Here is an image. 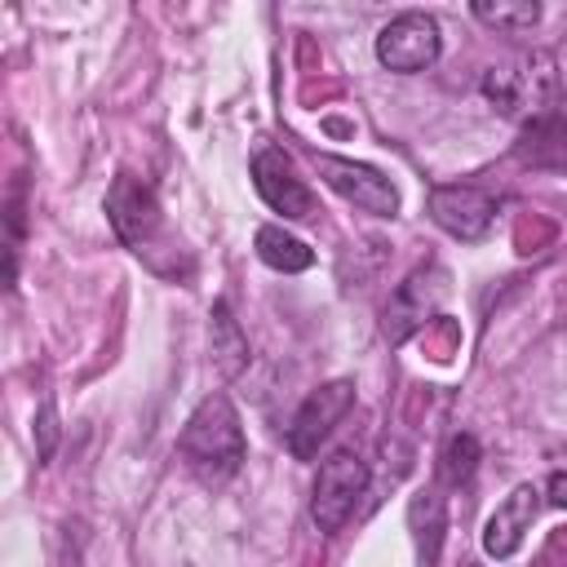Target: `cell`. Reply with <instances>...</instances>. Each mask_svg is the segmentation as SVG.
<instances>
[{
    "instance_id": "8",
    "label": "cell",
    "mask_w": 567,
    "mask_h": 567,
    "mask_svg": "<svg viewBox=\"0 0 567 567\" xmlns=\"http://www.w3.org/2000/svg\"><path fill=\"white\" fill-rule=\"evenodd\" d=\"M443 292H447V275L439 270V266H416L394 292H390V301H385V337L399 346V341H408L421 323H430V315L439 310V301H443Z\"/></svg>"
},
{
    "instance_id": "10",
    "label": "cell",
    "mask_w": 567,
    "mask_h": 567,
    "mask_svg": "<svg viewBox=\"0 0 567 567\" xmlns=\"http://www.w3.org/2000/svg\"><path fill=\"white\" fill-rule=\"evenodd\" d=\"M430 217L456 239H483L492 217H496V195L483 186H434L430 190Z\"/></svg>"
},
{
    "instance_id": "18",
    "label": "cell",
    "mask_w": 567,
    "mask_h": 567,
    "mask_svg": "<svg viewBox=\"0 0 567 567\" xmlns=\"http://www.w3.org/2000/svg\"><path fill=\"white\" fill-rule=\"evenodd\" d=\"M35 434H40V443H35V456H40V461H49V456H53V447H58V416H53V403H49V399L40 403V416H35Z\"/></svg>"
},
{
    "instance_id": "17",
    "label": "cell",
    "mask_w": 567,
    "mask_h": 567,
    "mask_svg": "<svg viewBox=\"0 0 567 567\" xmlns=\"http://www.w3.org/2000/svg\"><path fill=\"white\" fill-rule=\"evenodd\" d=\"M474 470H478V439L461 430L439 452V487H461L474 478Z\"/></svg>"
},
{
    "instance_id": "9",
    "label": "cell",
    "mask_w": 567,
    "mask_h": 567,
    "mask_svg": "<svg viewBox=\"0 0 567 567\" xmlns=\"http://www.w3.org/2000/svg\"><path fill=\"white\" fill-rule=\"evenodd\" d=\"M252 186L257 195L284 217V221H306L315 217V190L297 177L292 159L279 151V146H261L252 155Z\"/></svg>"
},
{
    "instance_id": "4",
    "label": "cell",
    "mask_w": 567,
    "mask_h": 567,
    "mask_svg": "<svg viewBox=\"0 0 567 567\" xmlns=\"http://www.w3.org/2000/svg\"><path fill=\"white\" fill-rule=\"evenodd\" d=\"M439 49H443V35H439V22L421 9H408L399 18H390L381 31H377V62L399 71V75H416L425 66L439 62Z\"/></svg>"
},
{
    "instance_id": "5",
    "label": "cell",
    "mask_w": 567,
    "mask_h": 567,
    "mask_svg": "<svg viewBox=\"0 0 567 567\" xmlns=\"http://www.w3.org/2000/svg\"><path fill=\"white\" fill-rule=\"evenodd\" d=\"M354 408V385L350 381H328L319 390L306 394V403L297 408L292 425H288V452L297 461H315L319 447L328 443V434L337 430V421Z\"/></svg>"
},
{
    "instance_id": "1",
    "label": "cell",
    "mask_w": 567,
    "mask_h": 567,
    "mask_svg": "<svg viewBox=\"0 0 567 567\" xmlns=\"http://www.w3.org/2000/svg\"><path fill=\"white\" fill-rule=\"evenodd\" d=\"M177 452H182L186 470H190L199 483H208V487L235 478L239 465H244V452H248V447H244V425H239L235 403H230L226 394H208V399L190 412V421H186V430H182V439H177Z\"/></svg>"
},
{
    "instance_id": "12",
    "label": "cell",
    "mask_w": 567,
    "mask_h": 567,
    "mask_svg": "<svg viewBox=\"0 0 567 567\" xmlns=\"http://www.w3.org/2000/svg\"><path fill=\"white\" fill-rule=\"evenodd\" d=\"M408 527H412V545H416L421 567H434L443 554V532H447V501H443L439 483L421 487L408 501Z\"/></svg>"
},
{
    "instance_id": "13",
    "label": "cell",
    "mask_w": 567,
    "mask_h": 567,
    "mask_svg": "<svg viewBox=\"0 0 567 567\" xmlns=\"http://www.w3.org/2000/svg\"><path fill=\"white\" fill-rule=\"evenodd\" d=\"M514 155L532 168H567V120L549 115V120H536L523 128Z\"/></svg>"
},
{
    "instance_id": "2",
    "label": "cell",
    "mask_w": 567,
    "mask_h": 567,
    "mask_svg": "<svg viewBox=\"0 0 567 567\" xmlns=\"http://www.w3.org/2000/svg\"><path fill=\"white\" fill-rule=\"evenodd\" d=\"M483 93H487V102L501 115H514V120H527V124L549 120L554 106H558V71H554V58L549 53H523L514 62L487 66Z\"/></svg>"
},
{
    "instance_id": "3",
    "label": "cell",
    "mask_w": 567,
    "mask_h": 567,
    "mask_svg": "<svg viewBox=\"0 0 567 567\" xmlns=\"http://www.w3.org/2000/svg\"><path fill=\"white\" fill-rule=\"evenodd\" d=\"M368 492V465L359 452L350 447H337L332 456L319 461V474H315V487H310V518L319 532H341L346 518L359 509Z\"/></svg>"
},
{
    "instance_id": "19",
    "label": "cell",
    "mask_w": 567,
    "mask_h": 567,
    "mask_svg": "<svg viewBox=\"0 0 567 567\" xmlns=\"http://www.w3.org/2000/svg\"><path fill=\"white\" fill-rule=\"evenodd\" d=\"M545 501H549L554 509H567V470L549 478V492H545Z\"/></svg>"
},
{
    "instance_id": "14",
    "label": "cell",
    "mask_w": 567,
    "mask_h": 567,
    "mask_svg": "<svg viewBox=\"0 0 567 567\" xmlns=\"http://www.w3.org/2000/svg\"><path fill=\"white\" fill-rule=\"evenodd\" d=\"M208 346H213V363H217L221 377H239L248 368V337L235 323L226 301H217L213 315H208Z\"/></svg>"
},
{
    "instance_id": "11",
    "label": "cell",
    "mask_w": 567,
    "mask_h": 567,
    "mask_svg": "<svg viewBox=\"0 0 567 567\" xmlns=\"http://www.w3.org/2000/svg\"><path fill=\"white\" fill-rule=\"evenodd\" d=\"M536 509H540V492H536L532 483H518V487L496 505V514L487 518V527H483V549H487L496 563L509 558V554H518L523 536H527L532 523H536Z\"/></svg>"
},
{
    "instance_id": "15",
    "label": "cell",
    "mask_w": 567,
    "mask_h": 567,
    "mask_svg": "<svg viewBox=\"0 0 567 567\" xmlns=\"http://www.w3.org/2000/svg\"><path fill=\"white\" fill-rule=\"evenodd\" d=\"M257 257L270 266V270H284V275H297V270H306V266H315V252L297 239V235H288L284 226H261L257 230Z\"/></svg>"
},
{
    "instance_id": "16",
    "label": "cell",
    "mask_w": 567,
    "mask_h": 567,
    "mask_svg": "<svg viewBox=\"0 0 567 567\" xmlns=\"http://www.w3.org/2000/svg\"><path fill=\"white\" fill-rule=\"evenodd\" d=\"M474 18L501 35H523L540 22V4L536 0H478Z\"/></svg>"
},
{
    "instance_id": "7",
    "label": "cell",
    "mask_w": 567,
    "mask_h": 567,
    "mask_svg": "<svg viewBox=\"0 0 567 567\" xmlns=\"http://www.w3.org/2000/svg\"><path fill=\"white\" fill-rule=\"evenodd\" d=\"M319 177L341 195L350 199L354 208L372 213V217H394L399 213V190L394 182L372 168V164H359V159H341V155H319Z\"/></svg>"
},
{
    "instance_id": "6",
    "label": "cell",
    "mask_w": 567,
    "mask_h": 567,
    "mask_svg": "<svg viewBox=\"0 0 567 567\" xmlns=\"http://www.w3.org/2000/svg\"><path fill=\"white\" fill-rule=\"evenodd\" d=\"M106 221L120 235V244H128L133 252H142L159 235V226H164L159 199H155V190L137 173H120L111 182V190H106Z\"/></svg>"
},
{
    "instance_id": "20",
    "label": "cell",
    "mask_w": 567,
    "mask_h": 567,
    "mask_svg": "<svg viewBox=\"0 0 567 567\" xmlns=\"http://www.w3.org/2000/svg\"><path fill=\"white\" fill-rule=\"evenodd\" d=\"M465 567H474V563H465Z\"/></svg>"
}]
</instances>
